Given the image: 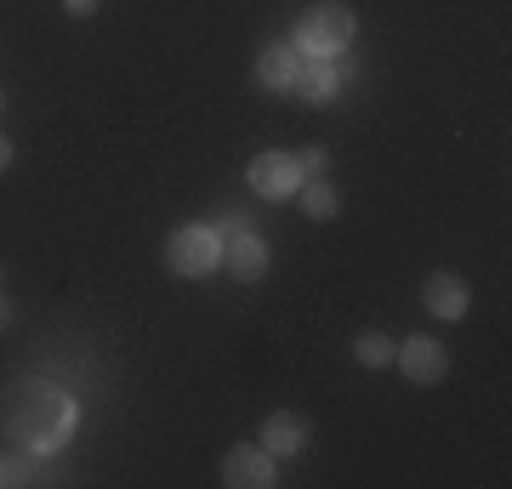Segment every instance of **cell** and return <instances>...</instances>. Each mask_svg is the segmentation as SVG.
Wrapping results in <instances>:
<instances>
[{"instance_id":"obj_5","label":"cell","mask_w":512,"mask_h":489,"mask_svg":"<svg viewBox=\"0 0 512 489\" xmlns=\"http://www.w3.org/2000/svg\"><path fill=\"white\" fill-rule=\"evenodd\" d=\"M222 268H228V279H239V285H262L268 268H274V251H268V239L256 234V228L234 222V228L222 234Z\"/></svg>"},{"instance_id":"obj_15","label":"cell","mask_w":512,"mask_h":489,"mask_svg":"<svg viewBox=\"0 0 512 489\" xmlns=\"http://www.w3.org/2000/svg\"><path fill=\"white\" fill-rule=\"evenodd\" d=\"M296 165H302V177H330V148H296Z\"/></svg>"},{"instance_id":"obj_16","label":"cell","mask_w":512,"mask_h":489,"mask_svg":"<svg viewBox=\"0 0 512 489\" xmlns=\"http://www.w3.org/2000/svg\"><path fill=\"white\" fill-rule=\"evenodd\" d=\"M97 6H103V0H63V12H69V18H92Z\"/></svg>"},{"instance_id":"obj_19","label":"cell","mask_w":512,"mask_h":489,"mask_svg":"<svg viewBox=\"0 0 512 489\" xmlns=\"http://www.w3.org/2000/svg\"><path fill=\"white\" fill-rule=\"evenodd\" d=\"M0 109H6V91H0Z\"/></svg>"},{"instance_id":"obj_8","label":"cell","mask_w":512,"mask_h":489,"mask_svg":"<svg viewBox=\"0 0 512 489\" xmlns=\"http://www.w3.org/2000/svg\"><path fill=\"white\" fill-rule=\"evenodd\" d=\"M279 455H268L256 438H245V444H234V450L222 455V484L228 489H274L279 484Z\"/></svg>"},{"instance_id":"obj_7","label":"cell","mask_w":512,"mask_h":489,"mask_svg":"<svg viewBox=\"0 0 512 489\" xmlns=\"http://www.w3.org/2000/svg\"><path fill=\"white\" fill-rule=\"evenodd\" d=\"M421 308H427V319H439V325H461V319L473 313V285H467L456 268L427 273V279H421Z\"/></svg>"},{"instance_id":"obj_10","label":"cell","mask_w":512,"mask_h":489,"mask_svg":"<svg viewBox=\"0 0 512 489\" xmlns=\"http://www.w3.org/2000/svg\"><path fill=\"white\" fill-rule=\"evenodd\" d=\"M256 444L268 455H279V461H296V455H308V444H313V421L302 416V410H268Z\"/></svg>"},{"instance_id":"obj_2","label":"cell","mask_w":512,"mask_h":489,"mask_svg":"<svg viewBox=\"0 0 512 489\" xmlns=\"http://www.w3.org/2000/svg\"><path fill=\"white\" fill-rule=\"evenodd\" d=\"M285 40H291L302 57H348V46L359 40V18H353L342 0H319V6H308V12L291 23Z\"/></svg>"},{"instance_id":"obj_9","label":"cell","mask_w":512,"mask_h":489,"mask_svg":"<svg viewBox=\"0 0 512 489\" xmlns=\"http://www.w3.org/2000/svg\"><path fill=\"white\" fill-rule=\"evenodd\" d=\"M296 74H302V52L291 40H262L251 57V80L256 91H296Z\"/></svg>"},{"instance_id":"obj_1","label":"cell","mask_w":512,"mask_h":489,"mask_svg":"<svg viewBox=\"0 0 512 489\" xmlns=\"http://www.w3.org/2000/svg\"><path fill=\"white\" fill-rule=\"evenodd\" d=\"M74 433H80V404L69 393H57L46 381H18L12 387V399H6V438H12V450L46 461Z\"/></svg>"},{"instance_id":"obj_11","label":"cell","mask_w":512,"mask_h":489,"mask_svg":"<svg viewBox=\"0 0 512 489\" xmlns=\"http://www.w3.org/2000/svg\"><path fill=\"white\" fill-rule=\"evenodd\" d=\"M342 91H348V63L342 57H302V74H296V97L302 103L330 109Z\"/></svg>"},{"instance_id":"obj_4","label":"cell","mask_w":512,"mask_h":489,"mask_svg":"<svg viewBox=\"0 0 512 489\" xmlns=\"http://www.w3.org/2000/svg\"><path fill=\"white\" fill-rule=\"evenodd\" d=\"M302 165H296V154H285V148H268V154H251V165H245V188H251L262 205H291L296 188H302Z\"/></svg>"},{"instance_id":"obj_6","label":"cell","mask_w":512,"mask_h":489,"mask_svg":"<svg viewBox=\"0 0 512 489\" xmlns=\"http://www.w3.org/2000/svg\"><path fill=\"white\" fill-rule=\"evenodd\" d=\"M393 370H399L410 387H439L450 376V347L439 336H404L399 353H393Z\"/></svg>"},{"instance_id":"obj_13","label":"cell","mask_w":512,"mask_h":489,"mask_svg":"<svg viewBox=\"0 0 512 489\" xmlns=\"http://www.w3.org/2000/svg\"><path fill=\"white\" fill-rule=\"evenodd\" d=\"M393 353H399V342L382 336V330H359L353 336V364H365V370H393Z\"/></svg>"},{"instance_id":"obj_3","label":"cell","mask_w":512,"mask_h":489,"mask_svg":"<svg viewBox=\"0 0 512 489\" xmlns=\"http://www.w3.org/2000/svg\"><path fill=\"white\" fill-rule=\"evenodd\" d=\"M160 256L177 279H211V273H222V228L217 222H177L165 234Z\"/></svg>"},{"instance_id":"obj_12","label":"cell","mask_w":512,"mask_h":489,"mask_svg":"<svg viewBox=\"0 0 512 489\" xmlns=\"http://www.w3.org/2000/svg\"><path fill=\"white\" fill-rule=\"evenodd\" d=\"M291 205H302V217L308 222H336L342 217V188H336L330 177H308L302 188H296Z\"/></svg>"},{"instance_id":"obj_14","label":"cell","mask_w":512,"mask_h":489,"mask_svg":"<svg viewBox=\"0 0 512 489\" xmlns=\"http://www.w3.org/2000/svg\"><path fill=\"white\" fill-rule=\"evenodd\" d=\"M40 478V461L23 450H0V489H23Z\"/></svg>"},{"instance_id":"obj_17","label":"cell","mask_w":512,"mask_h":489,"mask_svg":"<svg viewBox=\"0 0 512 489\" xmlns=\"http://www.w3.org/2000/svg\"><path fill=\"white\" fill-rule=\"evenodd\" d=\"M12 325V302H6V290H0V330Z\"/></svg>"},{"instance_id":"obj_18","label":"cell","mask_w":512,"mask_h":489,"mask_svg":"<svg viewBox=\"0 0 512 489\" xmlns=\"http://www.w3.org/2000/svg\"><path fill=\"white\" fill-rule=\"evenodd\" d=\"M12 165V137H0V171Z\"/></svg>"}]
</instances>
